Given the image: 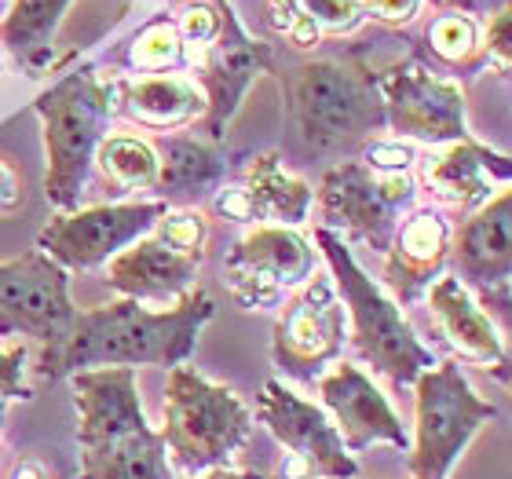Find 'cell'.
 <instances>
[{
    "label": "cell",
    "mask_w": 512,
    "mask_h": 479,
    "mask_svg": "<svg viewBox=\"0 0 512 479\" xmlns=\"http://www.w3.org/2000/svg\"><path fill=\"white\" fill-rule=\"evenodd\" d=\"M213 297L202 286L172 300V308L150 311L139 300H114L77 311L70 330L55 344L41 348L37 373L48 381L74 377L99 366H183L198 348L205 322L213 319Z\"/></svg>",
    "instance_id": "6da1fadb"
},
{
    "label": "cell",
    "mask_w": 512,
    "mask_h": 479,
    "mask_svg": "<svg viewBox=\"0 0 512 479\" xmlns=\"http://www.w3.org/2000/svg\"><path fill=\"white\" fill-rule=\"evenodd\" d=\"M81 479H176L161 432L139 403L136 370L99 366L70 377Z\"/></svg>",
    "instance_id": "7a4b0ae2"
},
{
    "label": "cell",
    "mask_w": 512,
    "mask_h": 479,
    "mask_svg": "<svg viewBox=\"0 0 512 479\" xmlns=\"http://www.w3.org/2000/svg\"><path fill=\"white\" fill-rule=\"evenodd\" d=\"M315 245H319L322 260L330 264L333 289H337L344 315H348L352 352L366 366H374V373L388 377L395 388H406L425 370H432L439 359L417 337L403 308L384 293L381 282L366 275L363 264L355 260L348 238H341L337 231H326V227H315Z\"/></svg>",
    "instance_id": "3957f363"
},
{
    "label": "cell",
    "mask_w": 512,
    "mask_h": 479,
    "mask_svg": "<svg viewBox=\"0 0 512 479\" xmlns=\"http://www.w3.org/2000/svg\"><path fill=\"white\" fill-rule=\"evenodd\" d=\"M300 136L319 150L366 147L384 132L377 74L352 59H304L278 74Z\"/></svg>",
    "instance_id": "277c9868"
},
{
    "label": "cell",
    "mask_w": 512,
    "mask_h": 479,
    "mask_svg": "<svg viewBox=\"0 0 512 479\" xmlns=\"http://www.w3.org/2000/svg\"><path fill=\"white\" fill-rule=\"evenodd\" d=\"M44 132V194L59 213L77 209L99 143L110 136V88L92 66H77L33 99Z\"/></svg>",
    "instance_id": "5b68a950"
},
{
    "label": "cell",
    "mask_w": 512,
    "mask_h": 479,
    "mask_svg": "<svg viewBox=\"0 0 512 479\" xmlns=\"http://www.w3.org/2000/svg\"><path fill=\"white\" fill-rule=\"evenodd\" d=\"M161 443L180 472L202 476L224 469L253 432V410L227 384L209 381L194 366H172L165 384Z\"/></svg>",
    "instance_id": "8992f818"
},
{
    "label": "cell",
    "mask_w": 512,
    "mask_h": 479,
    "mask_svg": "<svg viewBox=\"0 0 512 479\" xmlns=\"http://www.w3.org/2000/svg\"><path fill=\"white\" fill-rule=\"evenodd\" d=\"M414 436H410V479H447L483 425L498 417L454 359L436 362L414 384Z\"/></svg>",
    "instance_id": "52a82bcc"
},
{
    "label": "cell",
    "mask_w": 512,
    "mask_h": 479,
    "mask_svg": "<svg viewBox=\"0 0 512 479\" xmlns=\"http://www.w3.org/2000/svg\"><path fill=\"white\" fill-rule=\"evenodd\" d=\"M414 198V172H377L363 158H348L333 165L315 191V205L322 216L319 227L384 253Z\"/></svg>",
    "instance_id": "ba28073f"
},
{
    "label": "cell",
    "mask_w": 512,
    "mask_h": 479,
    "mask_svg": "<svg viewBox=\"0 0 512 479\" xmlns=\"http://www.w3.org/2000/svg\"><path fill=\"white\" fill-rule=\"evenodd\" d=\"M344 341H348L344 304L333 289V278L315 271L278 304L271 362L293 381H319L333 362L344 359Z\"/></svg>",
    "instance_id": "9c48e42d"
},
{
    "label": "cell",
    "mask_w": 512,
    "mask_h": 479,
    "mask_svg": "<svg viewBox=\"0 0 512 479\" xmlns=\"http://www.w3.org/2000/svg\"><path fill=\"white\" fill-rule=\"evenodd\" d=\"M319 271V249L297 227L256 224L231 245L224 260L227 293L246 311H271L289 289Z\"/></svg>",
    "instance_id": "30bf717a"
},
{
    "label": "cell",
    "mask_w": 512,
    "mask_h": 479,
    "mask_svg": "<svg viewBox=\"0 0 512 479\" xmlns=\"http://www.w3.org/2000/svg\"><path fill=\"white\" fill-rule=\"evenodd\" d=\"M169 205L150 198V202H107L70 209L52 216L37 235V249L63 271H96L107 267L121 249L150 235V227L165 216Z\"/></svg>",
    "instance_id": "8fae6325"
},
{
    "label": "cell",
    "mask_w": 512,
    "mask_h": 479,
    "mask_svg": "<svg viewBox=\"0 0 512 479\" xmlns=\"http://www.w3.org/2000/svg\"><path fill=\"white\" fill-rule=\"evenodd\" d=\"M384 103V128L395 139H414L428 147L469 139V107L458 81L432 74L421 63H399L377 74Z\"/></svg>",
    "instance_id": "7c38bea8"
},
{
    "label": "cell",
    "mask_w": 512,
    "mask_h": 479,
    "mask_svg": "<svg viewBox=\"0 0 512 479\" xmlns=\"http://www.w3.org/2000/svg\"><path fill=\"white\" fill-rule=\"evenodd\" d=\"M256 421L289 450V458L311 479H355L359 461L348 454L341 432L333 428L330 414L319 403H311L308 395L289 388L286 381L264 384V392L256 399Z\"/></svg>",
    "instance_id": "4fadbf2b"
},
{
    "label": "cell",
    "mask_w": 512,
    "mask_h": 479,
    "mask_svg": "<svg viewBox=\"0 0 512 479\" xmlns=\"http://www.w3.org/2000/svg\"><path fill=\"white\" fill-rule=\"evenodd\" d=\"M77 308L70 300V278L55 260L33 249L0 264V337H33L41 348L70 330Z\"/></svg>",
    "instance_id": "5bb4252c"
},
{
    "label": "cell",
    "mask_w": 512,
    "mask_h": 479,
    "mask_svg": "<svg viewBox=\"0 0 512 479\" xmlns=\"http://www.w3.org/2000/svg\"><path fill=\"white\" fill-rule=\"evenodd\" d=\"M275 70V52L267 41H256L253 33L242 26L235 4H227L224 11V26L213 41L202 48V59H198V81H202V96H205V114L202 128L205 139L220 143L231 125V118L238 114L246 92L253 88L256 77H264Z\"/></svg>",
    "instance_id": "9a60e30c"
},
{
    "label": "cell",
    "mask_w": 512,
    "mask_h": 479,
    "mask_svg": "<svg viewBox=\"0 0 512 479\" xmlns=\"http://www.w3.org/2000/svg\"><path fill=\"white\" fill-rule=\"evenodd\" d=\"M450 260L458 267V282L469 289L483 311L494 308L509 315L512 286V194L509 187L494 194L491 202L461 220L450 231Z\"/></svg>",
    "instance_id": "2e32d148"
},
{
    "label": "cell",
    "mask_w": 512,
    "mask_h": 479,
    "mask_svg": "<svg viewBox=\"0 0 512 479\" xmlns=\"http://www.w3.org/2000/svg\"><path fill=\"white\" fill-rule=\"evenodd\" d=\"M322 410L330 414L333 428L341 432L348 454H363L370 447L410 450V432L403 417L395 414L388 395L374 384V377L348 359H337L319 377Z\"/></svg>",
    "instance_id": "e0dca14e"
},
{
    "label": "cell",
    "mask_w": 512,
    "mask_h": 479,
    "mask_svg": "<svg viewBox=\"0 0 512 479\" xmlns=\"http://www.w3.org/2000/svg\"><path fill=\"white\" fill-rule=\"evenodd\" d=\"M417 187H425L439 205L458 209V213H476L494 194L509 187L512 158L505 150H491L480 139H458L432 147L428 154H417Z\"/></svg>",
    "instance_id": "ac0fdd59"
},
{
    "label": "cell",
    "mask_w": 512,
    "mask_h": 479,
    "mask_svg": "<svg viewBox=\"0 0 512 479\" xmlns=\"http://www.w3.org/2000/svg\"><path fill=\"white\" fill-rule=\"evenodd\" d=\"M315 191L308 180H300L286 169L282 154L267 150L249 158L238 183H220L216 191V216H227L235 224H275V227H300L311 216Z\"/></svg>",
    "instance_id": "d6986e66"
},
{
    "label": "cell",
    "mask_w": 512,
    "mask_h": 479,
    "mask_svg": "<svg viewBox=\"0 0 512 479\" xmlns=\"http://www.w3.org/2000/svg\"><path fill=\"white\" fill-rule=\"evenodd\" d=\"M450 264V224L436 209H414L399 220L384 249V293L395 304H417Z\"/></svg>",
    "instance_id": "ffe728a7"
},
{
    "label": "cell",
    "mask_w": 512,
    "mask_h": 479,
    "mask_svg": "<svg viewBox=\"0 0 512 479\" xmlns=\"http://www.w3.org/2000/svg\"><path fill=\"white\" fill-rule=\"evenodd\" d=\"M428 311L439 322V333L447 337V344L461 355L465 362L480 366V370L494 373L498 381H509V352L494 319L476 304L469 289L461 286L454 275L436 278L425 293Z\"/></svg>",
    "instance_id": "44dd1931"
},
{
    "label": "cell",
    "mask_w": 512,
    "mask_h": 479,
    "mask_svg": "<svg viewBox=\"0 0 512 479\" xmlns=\"http://www.w3.org/2000/svg\"><path fill=\"white\" fill-rule=\"evenodd\" d=\"M202 256H187L158 242L154 235H143L128 249H121L107 264L110 289H118L125 300H180L198 282Z\"/></svg>",
    "instance_id": "7402d4cb"
},
{
    "label": "cell",
    "mask_w": 512,
    "mask_h": 479,
    "mask_svg": "<svg viewBox=\"0 0 512 479\" xmlns=\"http://www.w3.org/2000/svg\"><path fill=\"white\" fill-rule=\"evenodd\" d=\"M107 88L110 110L150 132H176L202 121L205 114L202 88L183 74L118 77V81H107Z\"/></svg>",
    "instance_id": "603a6c76"
},
{
    "label": "cell",
    "mask_w": 512,
    "mask_h": 479,
    "mask_svg": "<svg viewBox=\"0 0 512 479\" xmlns=\"http://www.w3.org/2000/svg\"><path fill=\"white\" fill-rule=\"evenodd\" d=\"M150 147L158 154V180H154L158 202L169 205L172 198H198V194L220 191V183L227 180V150L213 139L169 132V136L150 139Z\"/></svg>",
    "instance_id": "cb8c5ba5"
},
{
    "label": "cell",
    "mask_w": 512,
    "mask_h": 479,
    "mask_svg": "<svg viewBox=\"0 0 512 479\" xmlns=\"http://www.w3.org/2000/svg\"><path fill=\"white\" fill-rule=\"evenodd\" d=\"M74 0H11L8 15L0 19V44L30 77H44L52 63L55 33Z\"/></svg>",
    "instance_id": "d4e9b609"
},
{
    "label": "cell",
    "mask_w": 512,
    "mask_h": 479,
    "mask_svg": "<svg viewBox=\"0 0 512 479\" xmlns=\"http://www.w3.org/2000/svg\"><path fill=\"white\" fill-rule=\"evenodd\" d=\"M92 169L103 172V180L110 187H118V194L125 191H154L158 180V154L150 147V139L143 136H107L99 143Z\"/></svg>",
    "instance_id": "484cf974"
},
{
    "label": "cell",
    "mask_w": 512,
    "mask_h": 479,
    "mask_svg": "<svg viewBox=\"0 0 512 479\" xmlns=\"http://www.w3.org/2000/svg\"><path fill=\"white\" fill-rule=\"evenodd\" d=\"M125 66L136 74H172L187 66V44L180 37V26L172 15H158L147 26H139V33L125 48Z\"/></svg>",
    "instance_id": "4316f807"
},
{
    "label": "cell",
    "mask_w": 512,
    "mask_h": 479,
    "mask_svg": "<svg viewBox=\"0 0 512 479\" xmlns=\"http://www.w3.org/2000/svg\"><path fill=\"white\" fill-rule=\"evenodd\" d=\"M428 52L436 55L447 70H480L487 59H483V44H480V22L472 15H461V11H439L432 26L425 30Z\"/></svg>",
    "instance_id": "83f0119b"
},
{
    "label": "cell",
    "mask_w": 512,
    "mask_h": 479,
    "mask_svg": "<svg viewBox=\"0 0 512 479\" xmlns=\"http://www.w3.org/2000/svg\"><path fill=\"white\" fill-rule=\"evenodd\" d=\"M267 4L293 11L319 33H355L366 19L363 0H267Z\"/></svg>",
    "instance_id": "f1b7e54d"
},
{
    "label": "cell",
    "mask_w": 512,
    "mask_h": 479,
    "mask_svg": "<svg viewBox=\"0 0 512 479\" xmlns=\"http://www.w3.org/2000/svg\"><path fill=\"white\" fill-rule=\"evenodd\" d=\"M150 235L165 242L176 253L202 256L205 260V242H209V220L198 209H165L158 224L150 227Z\"/></svg>",
    "instance_id": "f546056e"
},
{
    "label": "cell",
    "mask_w": 512,
    "mask_h": 479,
    "mask_svg": "<svg viewBox=\"0 0 512 479\" xmlns=\"http://www.w3.org/2000/svg\"><path fill=\"white\" fill-rule=\"evenodd\" d=\"M480 44H483V59H487V63H498V70L509 74V66H512V8L509 4L494 8L491 15H487Z\"/></svg>",
    "instance_id": "4dcf8cb0"
},
{
    "label": "cell",
    "mask_w": 512,
    "mask_h": 479,
    "mask_svg": "<svg viewBox=\"0 0 512 479\" xmlns=\"http://www.w3.org/2000/svg\"><path fill=\"white\" fill-rule=\"evenodd\" d=\"M26 362H30V348L26 344H8L0 348V399H33L30 384H26Z\"/></svg>",
    "instance_id": "1f68e13d"
},
{
    "label": "cell",
    "mask_w": 512,
    "mask_h": 479,
    "mask_svg": "<svg viewBox=\"0 0 512 479\" xmlns=\"http://www.w3.org/2000/svg\"><path fill=\"white\" fill-rule=\"evenodd\" d=\"M359 158L377 172H414L417 150L406 139H370Z\"/></svg>",
    "instance_id": "d6a6232c"
},
{
    "label": "cell",
    "mask_w": 512,
    "mask_h": 479,
    "mask_svg": "<svg viewBox=\"0 0 512 479\" xmlns=\"http://www.w3.org/2000/svg\"><path fill=\"white\" fill-rule=\"evenodd\" d=\"M425 8V0H363L366 19L381 22V26H410L417 19V11Z\"/></svg>",
    "instance_id": "836d02e7"
},
{
    "label": "cell",
    "mask_w": 512,
    "mask_h": 479,
    "mask_svg": "<svg viewBox=\"0 0 512 479\" xmlns=\"http://www.w3.org/2000/svg\"><path fill=\"white\" fill-rule=\"evenodd\" d=\"M502 4H509V0H443L439 8L461 11V15H480V11H487V15H491V11L502 8Z\"/></svg>",
    "instance_id": "e575fe53"
},
{
    "label": "cell",
    "mask_w": 512,
    "mask_h": 479,
    "mask_svg": "<svg viewBox=\"0 0 512 479\" xmlns=\"http://www.w3.org/2000/svg\"><path fill=\"white\" fill-rule=\"evenodd\" d=\"M191 479H264L260 472H238V469H209V472H202V476H191Z\"/></svg>",
    "instance_id": "d590c367"
},
{
    "label": "cell",
    "mask_w": 512,
    "mask_h": 479,
    "mask_svg": "<svg viewBox=\"0 0 512 479\" xmlns=\"http://www.w3.org/2000/svg\"><path fill=\"white\" fill-rule=\"evenodd\" d=\"M15 202V176H11L4 165H0V209Z\"/></svg>",
    "instance_id": "8d00e7d4"
},
{
    "label": "cell",
    "mask_w": 512,
    "mask_h": 479,
    "mask_svg": "<svg viewBox=\"0 0 512 479\" xmlns=\"http://www.w3.org/2000/svg\"><path fill=\"white\" fill-rule=\"evenodd\" d=\"M11 479H48V476H44V469L37 461H19L15 472H11Z\"/></svg>",
    "instance_id": "74e56055"
},
{
    "label": "cell",
    "mask_w": 512,
    "mask_h": 479,
    "mask_svg": "<svg viewBox=\"0 0 512 479\" xmlns=\"http://www.w3.org/2000/svg\"><path fill=\"white\" fill-rule=\"evenodd\" d=\"M4 410H8V403L0 399V432H4Z\"/></svg>",
    "instance_id": "f35d334b"
},
{
    "label": "cell",
    "mask_w": 512,
    "mask_h": 479,
    "mask_svg": "<svg viewBox=\"0 0 512 479\" xmlns=\"http://www.w3.org/2000/svg\"><path fill=\"white\" fill-rule=\"evenodd\" d=\"M264 479H282V476H264Z\"/></svg>",
    "instance_id": "ab89813d"
}]
</instances>
